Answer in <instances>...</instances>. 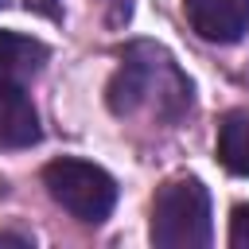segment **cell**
I'll use <instances>...</instances> for the list:
<instances>
[{
    "instance_id": "1",
    "label": "cell",
    "mask_w": 249,
    "mask_h": 249,
    "mask_svg": "<svg viewBox=\"0 0 249 249\" xmlns=\"http://www.w3.org/2000/svg\"><path fill=\"white\" fill-rule=\"evenodd\" d=\"M144 105H156L167 117H175L183 105H191V86L152 47L128 51L121 70L109 82V109L113 113H121V117L124 113H140Z\"/></svg>"
},
{
    "instance_id": "2",
    "label": "cell",
    "mask_w": 249,
    "mask_h": 249,
    "mask_svg": "<svg viewBox=\"0 0 249 249\" xmlns=\"http://www.w3.org/2000/svg\"><path fill=\"white\" fill-rule=\"evenodd\" d=\"M152 245L202 249L210 241V195L198 179H171L152 202Z\"/></svg>"
},
{
    "instance_id": "3",
    "label": "cell",
    "mask_w": 249,
    "mask_h": 249,
    "mask_svg": "<svg viewBox=\"0 0 249 249\" xmlns=\"http://www.w3.org/2000/svg\"><path fill=\"white\" fill-rule=\"evenodd\" d=\"M43 187L47 195L78 222L86 226H97L109 218L113 202H117V183L105 167L89 163V160H74V156H62V160H51L43 167Z\"/></svg>"
},
{
    "instance_id": "4",
    "label": "cell",
    "mask_w": 249,
    "mask_h": 249,
    "mask_svg": "<svg viewBox=\"0 0 249 249\" xmlns=\"http://www.w3.org/2000/svg\"><path fill=\"white\" fill-rule=\"evenodd\" d=\"M183 8L206 43H237L249 31V0H183Z\"/></svg>"
},
{
    "instance_id": "5",
    "label": "cell",
    "mask_w": 249,
    "mask_h": 249,
    "mask_svg": "<svg viewBox=\"0 0 249 249\" xmlns=\"http://www.w3.org/2000/svg\"><path fill=\"white\" fill-rule=\"evenodd\" d=\"M39 140V113L23 82H0V148H31Z\"/></svg>"
},
{
    "instance_id": "6",
    "label": "cell",
    "mask_w": 249,
    "mask_h": 249,
    "mask_svg": "<svg viewBox=\"0 0 249 249\" xmlns=\"http://www.w3.org/2000/svg\"><path fill=\"white\" fill-rule=\"evenodd\" d=\"M47 62V47L31 35L0 31V82H27Z\"/></svg>"
},
{
    "instance_id": "7",
    "label": "cell",
    "mask_w": 249,
    "mask_h": 249,
    "mask_svg": "<svg viewBox=\"0 0 249 249\" xmlns=\"http://www.w3.org/2000/svg\"><path fill=\"white\" fill-rule=\"evenodd\" d=\"M218 160L230 175H249V109H233L218 124Z\"/></svg>"
},
{
    "instance_id": "8",
    "label": "cell",
    "mask_w": 249,
    "mask_h": 249,
    "mask_svg": "<svg viewBox=\"0 0 249 249\" xmlns=\"http://www.w3.org/2000/svg\"><path fill=\"white\" fill-rule=\"evenodd\" d=\"M230 245L233 249H249V206H233V214H230Z\"/></svg>"
},
{
    "instance_id": "9",
    "label": "cell",
    "mask_w": 249,
    "mask_h": 249,
    "mask_svg": "<svg viewBox=\"0 0 249 249\" xmlns=\"http://www.w3.org/2000/svg\"><path fill=\"white\" fill-rule=\"evenodd\" d=\"M0 245H16V249H27L31 241H27V237H12V233H0Z\"/></svg>"
},
{
    "instance_id": "10",
    "label": "cell",
    "mask_w": 249,
    "mask_h": 249,
    "mask_svg": "<svg viewBox=\"0 0 249 249\" xmlns=\"http://www.w3.org/2000/svg\"><path fill=\"white\" fill-rule=\"evenodd\" d=\"M27 8H39V12H47V16H54V4H51V0H27Z\"/></svg>"
},
{
    "instance_id": "11",
    "label": "cell",
    "mask_w": 249,
    "mask_h": 249,
    "mask_svg": "<svg viewBox=\"0 0 249 249\" xmlns=\"http://www.w3.org/2000/svg\"><path fill=\"white\" fill-rule=\"evenodd\" d=\"M4 4H8V0H0V8H4Z\"/></svg>"
}]
</instances>
